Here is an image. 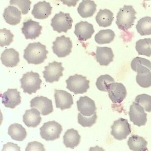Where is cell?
<instances>
[{
  "instance_id": "1",
  "label": "cell",
  "mask_w": 151,
  "mask_h": 151,
  "mask_svg": "<svg viewBox=\"0 0 151 151\" xmlns=\"http://www.w3.org/2000/svg\"><path fill=\"white\" fill-rule=\"evenodd\" d=\"M48 53L46 46L40 42L29 43L24 50L23 58L28 64L37 65L43 63Z\"/></svg>"
},
{
  "instance_id": "2",
  "label": "cell",
  "mask_w": 151,
  "mask_h": 151,
  "mask_svg": "<svg viewBox=\"0 0 151 151\" xmlns=\"http://www.w3.org/2000/svg\"><path fill=\"white\" fill-rule=\"evenodd\" d=\"M137 13L132 6H124L117 15L116 24L119 29L126 31L132 28L136 19Z\"/></svg>"
},
{
  "instance_id": "3",
  "label": "cell",
  "mask_w": 151,
  "mask_h": 151,
  "mask_svg": "<svg viewBox=\"0 0 151 151\" xmlns=\"http://www.w3.org/2000/svg\"><path fill=\"white\" fill-rule=\"evenodd\" d=\"M20 81L21 84V88L23 90L24 93L30 95L36 93L40 90L42 83L40 75L32 71L23 74Z\"/></svg>"
},
{
  "instance_id": "4",
  "label": "cell",
  "mask_w": 151,
  "mask_h": 151,
  "mask_svg": "<svg viewBox=\"0 0 151 151\" xmlns=\"http://www.w3.org/2000/svg\"><path fill=\"white\" fill-rule=\"evenodd\" d=\"M65 82L67 89L76 95L86 93L90 88V81L86 77L78 74L69 77Z\"/></svg>"
},
{
  "instance_id": "5",
  "label": "cell",
  "mask_w": 151,
  "mask_h": 151,
  "mask_svg": "<svg viewBox=\"0 0 151 151\" xmlns=\"http://www.w3.org/2000/svg\"><path fill=\"white\" fill-rule=\"evenodd\" d=\"M73 22L72 18L69 13L60 12L55 14L51 20V24L54 31L59 33H67V31L72 27Z\"/></svg>"
},
{
  "instance_id": "6",
  "label": "cell",
  "mask_w": 151,
  "mask_h": 151,
  "mask_svg": "<svg viewBox=\"0 0 151 151\" xmlns=\"http://www.w3.org/2000/svg\"><path fill=\"white\" fill-rule=\"evenodd\" d=\"M62 131V125L55 121L45 122L40 128L41 137L47 141H53L59 139Z\"/></svg>"
},
{
  "instance_id": "7",
  "label": "cell",
  "mask_w": 151,
  "mask_h": 151,
  "mask_svg": "<svg viewBox=\"0 0 151 151\" xmlns=\"http://www.w3.org/2000/svg\"><path fill=\"white\" fill-rule=\"evenodd\" d=\"M111 128V134L115 139L119 141L126 139L132 132L131 124L127 119L123 118L114 122Z\"/></svg>"
},
{
  "instance_id": "8",
  "label": "cell",
  "mask_w": 151,
  "mask_h": 151,
  "mask_svg": "<svg viewBox=\"0 0 151 151\" xmlns=\"http://www.w3.org/2000/svg\"><path fill=\"white\" fill-rule=\"evenodd\" d=\"M52 45L53 53L58 58H65L72 52V42L70 38L65 35L57 37Z\"/></svg>"
},
{
  "instance_id": "9",
  "label": "cell",
  "mask_w": 151,
  "mask_h": 151,
  "mask_svg": "<svg viewBox=\"0 0 151 151\" xmlns=\"http://www.w3.org/2000/svg\"><path fill=\"white\" fill-rule=\"evenodd\" d=\"M45 69L42 72L43 78L47 82L50 83L58 82L60 78L63 76V72L65 70L62 63L56 61L50 63L48 65L45 67Z\"/></svg>"
},
{
  "instance_id": "10",
  "label": "cell",
  "mask_w": 151,
  "mask_h": 151,
  "mask_svg": "<svg viewBox=\"0 0 151 151\" xmlns=\"http://www.w3.org/2000/svg\"><path fill=\"white\" fill-rule=\"evenodd\" d=\"M129 119L134 125L141 127L146 125L147 122V114L144 108L139 103L134 102L131 105L129 112Z\"/></svg>"
},
{
  "instance_id": "11",
  "label": "cell",
  "mask_w": 151,
  "mask_h": 151,
  "mask_svg": "<svg viewBox=\"0 0 151 151\" xmlns=\"http://www.w3.org/2000/svg\"><path fill=\"white\" fill-rule=\"evenodd\" d=\"M108 96L114 103H122L127 96L125 86L120 83L113 82L108 87Z\"/></svg>"
},
{
  "instance_id": "12",
  "label": "cell",
  "mask_w": 151,
  "mask_h": 151,
  "mask_svg": "<svg viewBox=\"0 0 151 151\" xmlns=\"http://www.w3.org/2000/svg\"><path fill=\"white\" fill-rule=\"evenodd\" d=\"M30 107L37 109L44 116L49 115L53 111L52 100L43 96H37L31 100Z\"/></svg>"
},
{
  "instance_id": "13",
  "label": "cell",
  "mask_w": 151,
  "mask_h": 151,
  "mask_svg": "<svg viewBox=\"0 0 151 151\" xmlns=\"http://www.w3.org/2000/svg\"><path fill=\"white\" fill-rule=\"evenodd\" d=\"M42 27L40 25V23L28 20L23 23L21 29L22 33L24 35L26 40H35L41 34Z\"/></svg>"
},
{
  "instance_id": "14",
  "label": "cell",
  "mask_w": 151,
  "mask_h": 151,
  "mask_svg": "<svg viewBox=\"0 0 151 151\" xmlns=\"http://www.w3.org/2000/svg\"><path fill=\"white\" fill-rule=\"evenodd\" d=\"M55 105L57 108L64 110L70 109L74 104L72 95L62 90H55Z\"/></svg>"
},
{
  "instance_id": "15",
  "label": "cell",
  "mask_w": 151,
  "mask_h": 151,
  "mask_svg": "<svg viewBox=\"0 0 151 151\" xmlns=\"http://www.w3.org/2000/svg\"><path fill=\"white\" fill-rule=\"evenodd\" d=\"M2 103L7 108L14 109L21 102V97L17 89H8L1 95Z\"/></svg>"
},
{
  "instance_id": "16",
  "label": "cell",
  "mask_w": 151,
  "mask_h": 151,
  "mask_svg": "<svg viewBox=\"0 0 151 151\" xmlns=\"http://www.w3.org/2000/svg\"><path fill=\"white\" fill-rule=\"evenodd\" d=\"M94 32L93 25L87 21H81L76 24L74 33L80 41L90 39Z\"/></svg>"
},
{
  "instance_id": "17",
  "label": "cell",
  "mask_w": 151,
  "mask_h": 151,
  "mask_svg": "<svg viewBox=\"0 0 151 151\" xmlns=\"http://www.w3.org/2000/svg\"><path fill=\"white\" fill-rule=\"evenodd\" d=\"M78 110L86 116H90L95 112L97 108L94 101L88 96L80 97L77 101Z\"/></svg>"
},
{
  "instance_id": "18",
  "label": "cell",
  "mask_w": 151,
  "mask_h": 151,
  "mask_svg": "<svg viewBox=\"0 0 151 151\" xmlns=\"http://www.w3.org/2000/svg\"><path fill=\"white\" fill-rule=\"evenodd\" d=\"M52 7L50 4L45 1L40 2L33 6L31 14L35 19H45L52 14Z\"/></svg>"
},
{
  "instance_id": "19",
  "label": "cell",
  "mask_w": 151,
  "mask_h": 151,
  "mask_svg": "<svg viewBox=\"0 0 151 151\" xmlns=\"http://www.w3.org/2000/svg\"><path fill=\"white\" fill-rule=\"evenodd\" d=\"M1 60L6 67H16L20 62L19 52L14 48L6 49L1 54Z\"/></svg>"
},
{
  "instance_id": "20",
  "label": "cell",
  "mask_w": 151,
  "mask_h": 151,
  "mask_svg": "<svg viewBox=\"0 0 151 151\" xmlns=\"http://www.w3.org/2000/svg\"><path fill=\"white\" fill-rule=\"evenodd\" d=\"M114 54L111 48L108 47H97L95 58L100 65L107 66L113 62Z\"/></svg>"
},
{
  "instance_id": "21",
  "label": "cell",
  "mask_w": 151,
  "mask_h": 151,
  "mask_svg": "<svg viewBox=\"0 0 151 151\" xmlns=\"http://www.w3.org/2000/svg\"><path fill=\"white\" fill-rule=\"evenodd\" d=\"M40 112L36 108L26 110L23 116L24 124L28 127H36L41 122L42 118Z\"/></svg>"
},
{
  "instance_id": "22",
  "label": "cell",
  "mask_w": 151,
  "mask_h": 151,
  "mask_svg": "<svg viewBox=\"0 0 151 151\" xmlns=\"http://www.w3.org/2000/svg\"><path fill=\"white\" fill-rule=\"evenodd\" d=\"M21 13L22 12L17 8L9 6L4 10V19L8 24L11 25H16L20 23Z\"/></svg>"
},
{
  "instance_id": "23",
  "label": "cell",
  "mask_w": 151,
  "mask_h": 151,
  "mask_svg": "<svg viewBox=\"0 0 151 151\" xmlns=\"http://www.w3.org/2000/svg\"><path fill=\"white\" fill-rule=\"evenodd\" d=\"M96 4L92 0H83L79 4L78 12L83 18L91 17L94 15L96 11Z\"/></svg>"
},
{
  "instance_id": "24",
  "label": "cell",
  "mask_w": 151,
  "mask_h": 151,
  "mask_svg": "<svg viewBox=\"0 0 151 151\" xmlns=\"http://www.w3.org/2000/svg\"><path fill=\"white\" fill-rule=\"evenodd\" d=\"M63 139L65 147L74 149L80 144L81 136L77 130L74 129H69L65 133Z\"/></svg>"
},
{
  "instance_id": "25",
  "label": "cell",
  "mask_w": 151,
  "mask_h": 151,
  "mask_svg": "<svg viewBox=\"0 0 151 151\" xmlns=\"http://www.w3.org/2000/svg\"><path fill=\"white\" fill-rule=\"evenodd\" d=\"M147 145L148 142L143 137L137 135L131 136L127 141V145L132 151H148Z\"/></svg>"
},
{
  "instance_id": "26",
  "label": "cell",
  "mask_w": 151,
  "mask_h": 151,
  "mask_svg": "<svg viewBox=\"0 0 151 151\" xmlns=\"http://www.w3.org/2000/svg\"><path fill=\"white\" fill-rule=\"evenodd\" d=\"M95 19L99 26L107 27L111 25L114 19L113 13L108 9H100L97 14Z\"/></svg>"
},
{
  "instance_id": "27",
  "label": "cell",
  "mask_w": 151,
  "mask_h": 151,
  "mask_svg": "<svg viewBox=\"0 0 151 151\" xmlns=\"http://www.w3.org/2000/svg\"><path fill=\"white\" fill-rule=\"evenodd\" d=\"M8 134L12 139L22 142L26 139L27 132L22 125L20 124H12L8 128Z\"/></svg>"
},
{
  "instance_id": "28",
  "label": "cell",
  "mask_w": 151,
  "mask_h": 151,
  "mask_svg": "<svg viewBox=\"0 0 151 151\" xmlns=\"http://www.w3.org/2000/svg\"><path fill=\"white\" fill-rule=\"evenodd\" d=\"M132 70L137 73L151 70V62L149 60L141 57H136L131 63Z\"/></svg>"
},
{
  "instance_id": "29",
  "label": "cell",
  "mask_w": 151,
  "mask_h": 151,
  "mask_svg": "<svg viewBox=\"0 0 151 151\" xmlns=\"http://www.w3.org/2000/svg\"><path fill=\"white\" fill-rule=\"evenodd\" d=\"M115 37V33L111 29L102 30L95 35V41L99 45L108 44L113 41Z\"/></svg>"
},
{
  "instance_id": "30",
  "label": "cell",
  "mask_w": 151,
  "mask_h": 151,
  "mask_svg": "<svg viewBox=\"0 0 151 151\" xmlns=\"http://www.w3.org/2000/svg\"><path fill=\"white\" fill-rule=\"evenodd\" d=\"M136 28L142 36L151 35V17L146 16L138 21Z\"/></svg>"
},
{
  "instance_id": "31",
  "label": "cell",
  "mask_w": 151,
  "mask_h": 151,
  "mask_svg": "<svg viewBox=\"0 0 151 151\" xmlns=\"http://www.w3.org/2000/svg\"><path fill=\"white\" fill-rule=\"evenodd\" d=\"M136 50L139 55L151 57V38H144L138 40L136 43Z\"/></svg>"
},
{
  "instance_id": "32",
  "label": "cell",
  "mask_w": 151,
  "mask_h": 151,
  "mask_svg": "<svg viewBox=\"0 0 151 151\" xmlns=\"http://www.w3.org/2000/svg\"><path fill=\"white\" fill-rule=\"evenodd\" d=\"M113 82H114V79L110 75H104L100 76L97 79L96 87L100 91L107 92L108 86Z\"/></svg>"
},
{
  "instance_id": "33",
  "label": "cell",
  "mask_w": 151,
  "mask_h": 151,
  "mask_svg": "<svg viewBox=\"0 0 151 151\" xmlns=\"http://www.w3.org/2000/svg\"><path fill=\"white\" fill-rule=\"evenodd\" d=\"M136 81L141 87L147 88L151 86V70L137 73Z\"/></svg>"
},
{
  "instance_id": "34",
  "label": "cell",
  "mask_w": 151,
  "mask_h": 151,
  "mask_svg": "<svg viewBox=\"0 0 151 151\" xmlns=\"http://www.w3.org/2000/svg\"><path fill=\"white\" fill-rule=\"evenodd\" d=\"M97 119V115L96 112L90 116H86L82 114L81 113H78V122L80 125L84 127H91L96 124Z\"/></svg>"
},
{
  "instance_id": "35",
  "label": "cell",
  "mask_w": 151,
  "mask_h": 151,
  "mask_svg": "<svg viewBox=\"0 0 151 151\" xmlns=\"http://www.w3.org/2000/svg\"><path fill=\"white\" fill-rule=\"evenodd\" d=\"M14 35L10 30L4 28L0 30V46L1 47L9 46L13 41Z\"/></svg>"
},
{
  "instance_id": "36",
  "label": "cell",
  "mask_w": 151,
  "mask_h": 151,
  "mask_svg": "<svg viewBox=\"0 0 151 151\" xmlns=\"http://www.w3.org/2000/svg\"><path fill=\"white\" fill-rule=\"evenodd\" d=\"M135 102L142 106L144 110L148 112H151V96L143 94L137 95L135 99Z\"/></svg>"
},
{
  "instance_id": "37",
  "label": "cell",
  "mask_w": 151,
  "mask_h": 151,
  "mask_svg": "<svg viewBox=\"0 0 151 151\" xmlns=\"http://www.w3.org/2000/svg\"><path fill=\"white\" fill-rule=\"evenodd\" d=\"M11 5L17 6L23 15L27 14L30 9L31 2L30 0H10Z\"/></svg>"
},
{
  "instance_id": "38",
  "label": "cell",
  "mask_w": 151,
  "mask_h": 151,
  "mask_svg": "<svg viewBox=\"0 0 151 151\" xmlns=\"http://www.w3.org/2000/svg\"><path fill=\"white\" fill-rule=\"evenodd\" d=\"M45 151V147L40 142L36 141L28 143L26 147L25 151Z\"/></svg>"
},
{
  "instance_id": "39",
  "label": "cell",
  "mask_w": 151,
  "mask_h": 151,
  "mask_svg": "<svg viewBox=\"0 0 151 151\" xmlns=\"http://www.w3.org/2000/svg\"><path fill=\"white\" fill-rule=\"evenodd\" d=\"M2 151H20V148L12 142H8L7 144L4 145Z\"/></svg>"
},
{
  "instance_id": "40",
  "label": "cell",
  "mask_w": 151,
  "mask_h": 151,
  "mask_svg": "<svg viewBox=\"0 0 151 151\" xmlns=\"http://www.w3.org/2000/svg\"><path fill=\"white\" fill-rule=\"evenodd\" d=\"M80 0H61L64 5L68 6V7H75L78 2Z\"/></svg>"
},
{
  "instance_id": "41",
  "label": "cell",
  "mask_w": 151,
  "mask_h": 151,
  "mask_svg": "<svg viewBox=\"0 0 151 151\" xmlns=\"http://www.w3.org/2000/svg\"><path fill=\"white\" fill-rule=\"evenodd\" d=\"M144 1H150V0H144Z\"/></svg>"
}]
</instances>
